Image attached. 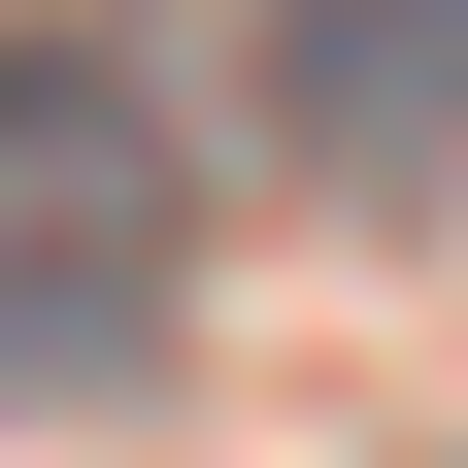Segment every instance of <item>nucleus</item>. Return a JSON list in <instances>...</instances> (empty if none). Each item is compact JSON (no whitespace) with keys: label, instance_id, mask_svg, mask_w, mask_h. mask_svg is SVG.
<instances>
[{"label":"nucleus","instance_id":"nucleus-2","mask_svg":"<svg viewBox=\"0 0 468 468\" xmlns=\"http://www.w3.org/2000/svg\"><path fill=\"white\" fill-rule=\"evenodd\" d=\"M268 134L302 167H435L468 134V0H268Z\"/></svg>","mask_w":468,"mask_h":468},{"label":"nucleus","instance_id":"nucleus-1","mask_svg":"<svg viewBox=\"0 0 468 468\" xmlns=\"http://www.w3.org/2000/svg\"><path fill=\"white\" fill-rule=\"evenodd\" d=\"M167 302H201V201L101 68H0V401H134Z\"/></svg>","mask_w":468,"mask_h":468}]
</instances>
